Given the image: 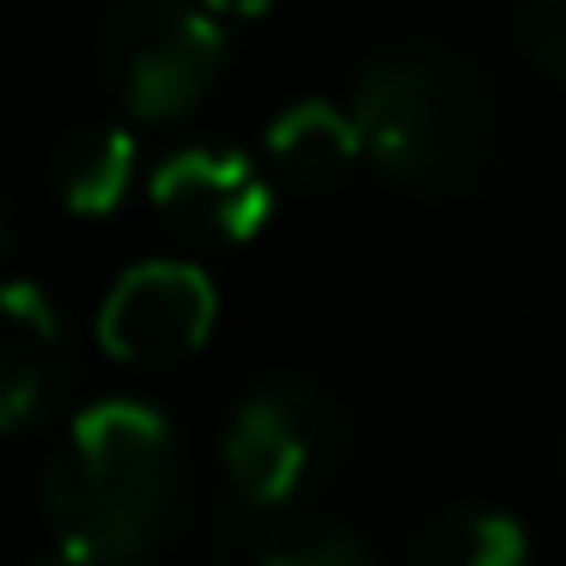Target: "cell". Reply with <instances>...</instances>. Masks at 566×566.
Returning a JSON list of instances; mask_svg holds the SVG:
<instances>
[{"label":"cell","mask_w":566,"mask_h":566,"mask_svg":"<svg viewBox=\"0 0 566 566\" xmlns=\"http://www.w3.org/2000/svg\"><path fill=\"white\" fill-rule=\"evenodd\" d=\"M184 463L177 439L140 402H92L43 469V512L80 566H135L171 530Z\"/></svg>","instance_id":"6da1fadb"},{"label":"cell","mask_w":566,"mask_h":566,"mask_svg":"<svg viewBox=\"0 0 566 566\" xmlns=\"http://www.w3.org/2000/svg\"><path fill=\"white\" fill-rule=\"evenodd\" d=\"M354 116L378 171L415 196H463L488 171L493 104L475 67L457 55L402 50L366 62L354 86Z\"/></svg>","instance_id":"7a4b0ae2"},{"label":"cell","mask_w":566,"mask_h":566,"mask_svg":"<svg viewBox=\"0 0 566 566\" xmlns=\"http://www.w3.org/2000/svg\"><path fill=\"white\" fill-rule=\"evenodd\" d=\"M226 38L196 0H116L98 31V80L135 123H177L213 92Z\"/></svg>","instance_id":"3957f363"},{"label":"cell","mask_w":566,"mask_h":566,"mask_svg":"<svg viewBox=\"0 0 566 566\" xmlns=\"http://www.w3.org/2000/svg\"><path fill=\"white\" fill-rule=\"evenodd\" d=\"M347 457V420L311 378L269 371L226 420V481L250 505H293L317 493Z\"/></svg>","instance_id":"277c9868"},{"label":"cell","mask_w":566,"mask_h":566,"mask_svg":"<svg viewBox=\"0 0 566 566\" xmlns=\"http://www.w3.org/2000/svg\"><path fill=\"white\" fill-rule=\"evenodd\" d=\"M213 329V286L189 262H135L98 311V342L123 366L189 359Z\"/></svg>","instance_id":"5b68a950"},{"label":"cell","mask_w":566,"mask_h":566,"mask_svg":"<svg viewBox=\"0 0 566 566\" xmlns=\"http://www.w3.org/2000/svg\"><path fill=\"white\" fill-rule=\"evenodd\" d=\"M153 208L201 244H250L269 226V184L232 147H184L153 171Z\"/></svg>","instance_id":"8992f818"},{"label":"cell","mask_w":566,"mask_h":566,"mask_svg":"<svg viewBox=\"0 0 566 566\" xmlns=\"http://www.w3.org/2000/svg\"><path fill=\"white\" fill-rule=\"evenodd\" d=\"M67 347L50 293L31 281L0 286V432L43 420L62 396Z\"/></svg>","instance_id":"52a82bcc"},{"label":"cell","mask_w":566,"mask_h":566,"mask_svg":"<svg viewBox=\"0 0 566 566\" xmlns=\"http://www.w3.org/2000/svg\"><path fill=\"white\" fill-rule=\"evenodd\" d=\"M359 147H366L359 116H342L335 104H323V98H298V104H286V111L269 123V165L286 177V184H298V189L342 184V177L354 171Z\"/></svg>","instance_id":"ba28073f"},{"label":"cell","mask_w":566,"mask_h":566,"mask_svg":"<svg viewBox=\"0 0 566 566\" xmlns=\"http://www.w3.org/2000/svg\"><path fill=\"white\" fill-rule=\"evenodd\" d=\"M128 184H135V140L123 128H74L50 159V189L62 196L67 213H86V220L123 208Z\"/></svg>","instance_id":"9c48e42d"},{"label":"cell","mask_w":566,"mask_h":566,"mask_svg":"<svg viewBox=\"0 0 566 566\" xmlns=\"http://www.w3.org/2000/svg\"><path fill=\"white\" fill-rule=\"evenodd\" d=\"M408 566H524V524L488 505H444L415 530Z\"/></svg>","instance_id":"30bf717a"},{"label":"cell","mask_w":566,"mask_h":566,"mask_svg":"<svg viewBox=\"0 0 566 566\" xmlns=\"http://www.w3.org/2000/svg\"><path fill=\"white\" fill-rule=\"evenodd\" d=\"M262 566H378V560L354 530H286L281 542H269Z\"/></svg>","instance_id":"8fae6325"},{"label":"cell","mask_w":566,"mask_h":566,"mask_svg":"<svg viewBox=\"0 0 566 566\" xmlns=\"http://www.w3.org/2000/svg\"><path fill=\"white\" fill-rule=\"evenodd\" d=\"M517 38H524L530 62H536L542 74L566 80V0H524Z\"/></svg>","instance_id":"7c38bea8"},{"label":"cell","mask_w":566,"mask_h":566,"mask_svg":"<svg viewBox=\"0 0 566 566\" xmlns=\"http://www.w3.org/2000/svg\"><path fill=\"white\" fill-rule=\"evenodd\" d=\"M201 7H213V13H269L274 0H201Z\"/></svg>","instance_id":"4fadbf2b"},{"label":"cell","mask_w":566,"mask_h":566,"mask_svg":"<svg viewBox=\"0 0 566 566\" xmlns=\"http://www.w3.org/2000/svg\"><path fill=\"white\" fill-rule=\"evenodd\" d=\"M43 566H80V560H67V554H55V560H43Z\"/></svg>","instance_id":"5bb4252c"},{"label":"cell","mask_w":566,"mask_h":566,"mask_svg":"<svg viewBox=\"0 0 566 566\" xmlns=\"http://www.w3.org/2000/svg\"><path fill=\"white\" fill-rule=\"evenodd\" d=\"M0 244H7V213H0Z\"/></svg>","instance_id":"9a60e30c"}]
</instances>
